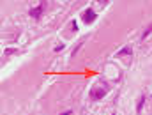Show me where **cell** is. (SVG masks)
<instances>
[{
    "instance_id": "1",
    "label": "cell",
    "mask_w": 152,
    "mask_h": 115,
    "mask_svg": "<svg viewBox=\"0 0 152 115\" xmlns=\"http://www.w3.org/2000/svg\"><path fill=\"white\" fill-rule=\"evenodd\" d=\"M106 92H108V85L106 83H97L90 89V99H94V101L103 99L106 96Z\"/></svg>"
},
{
    "instance_id": "7",
    "label": "cell",
    "mask_w": 152,
    "mask_h": 115,
    "mask_svg": "<svg viewBox=\"0 0 152 115\" xmlns=\"http://www.w3.org/2000/svg\"><path fill=\"white\" fill-rule=\"evenodd\" d=\"M62 48H64V44H58V46H55V51H60Z\"/></svg>"
},
{
    "instance_id": "6",
    "label": "cell",
    "mask_w": 152,
    "mask_h": 115,
    "mask_svg": "<svg viewBox=\"0 0 152 115\" xmlns=\"http://www.w3.org/2000/svg\"><path fill=\"white\" fill-rule=\"evenodd\" d=\"M16 51H18V50H7V51H5V57H9V55H12V53H16Z\"/></svg>"
},
{
    "instance_id": "3",
    "label": "cell",
    "mask_w": 152,
    "mask_h": 115,
    "mask_svg": "<svg viewBox=\"0 0 152 115\" xmlns=\"http://www.w3.org/2000/svg\"><path fill=\"white\" fill-rule=\"evenodd\" d=\"M94 20H96V12H94L92 9H87V11L83 12V21H85L87 25H90V23H94Z\"/></svg>"
},
{
    "instance_id": "2",
    "label": "cell",
    "mask_w": 152,
    "mask_h": 115,
    "mask_svg": "<svg viewBox=\"0 0 152 115\" xmlns=\"http://www.w3.org/2000/svg\"><path fill=\"white\" fill-rule=\"evenodd\" d=\"M44 9H46V2H41V4H39L37 7H34V9H30V16H32V18H36V20H39Z\"/></svg>"
},
{
    "instance_id": "4",
    "label": "cell",
    "mask_w": 152,
    "mask_h": 115,
    "mask_svg": "<svg viewBox=\"0 0 152 115\" xmlns=\"http://www.w3.org/2000/svg\"><path fill=\"white\" fill-rule=\"evenodd\" d=\"M117 57H118V59H122V57H133V50H131L129 46H126L124 50H120V51L117 53Z\"/></svg>"
},
{
    "instance_id": "5",
    "label": "cell",
    "mask_w": 152,
    "mask_h": 115,
    "mask_svg": "<svg viewBox=\"0 0 152 115\" xmlns=\"http://www.w3.org/2000/svg\"><path fill=\"white\" fill-rule=\"evenodd\" d=\"M151 32H152V23H151V25H149V29H147V30L143 32V36H142V37L145 39V37H147V36H149V34H151Z\"/></svg>"
}]
</instances>
